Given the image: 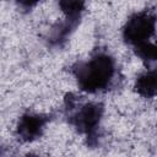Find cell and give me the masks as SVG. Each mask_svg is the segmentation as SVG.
I'll use <instances>...</instances> for the list:
<instances>
[{"instance_id":"6da1fadb","label":"cell","mask_w":157,"mask_h":157,"mask_svg":"<svg viewBox=\"0 0 157 157\" xmlns=\"http://www.w3.org/2000/svg\"><path fill=\"white\" fill-rule=\"evenodd\" d=\"M114 60L108 54H98L87 63L77 64L74 74L81 90L94 93L105 90L114 75Z\"/></svg>"},{"instance_id":"7a4b0ae2","label":"cell","mask_w":157,"mask_h":157,"mask_svg":"<svg viewBox=\"0 0 157 157\" xmlns=\"http://www.w3.org/2000/svg\"><path fill=\"white\" fill-rule=\"evenodd\" d=\"M156 28V20L155 16L150 12H140L132 15L124 29L123 37L126 43L136 45L142 42H147V39L155 33Z\"/></svg>"},{"instance_id":"3957f363","label":"cell","mask_w":157,"mask_h":157,"mask_svg":"<svg viewBox=\"0 0 157 157\" xmlns=\"http://www.w3.org/2000/svg\"><path fill=\"white\" fill-rule=\"evenodd\" d=\"M103 114V105L99 103L85 104L72 118V124L81 132L91 134L97 128Z\"/></svg>"},{"instance_id":"277c9868","label":"cell","mask_w":157,"mask_h":157,"mask_svg":"<svg viewBox=\"0 0 157 157\" xmlns=\"http://www.w3.org/2000/svg\"><path fill=\"white\" fill-rule=\"evenodd\" d=\"M49 118L37 114H26L21 117L17 124V135L22 141H33L38 139Z\"/></svg>"},{"instance_id":"5b68a950","label":"cell","mask_w":157,"mask_h":157,"mask_svg":"<svg viewBox=\"0 0 157 157\" xmlns=\"http://www.w3.org/2000/svg\"><path fill=\"white\" fill-rule=\"evenodd\" d=\"M156 87H157V77L155 70L140 75L135 82V91L140 96L147 98H151L156 94Z\"/></svg>"},{"instance_id":"8992f818","label":"cell","mask_w":157,"mask_h":157,"mask_svg":"<svg viewBox=\"0 0 157 157\" xmlns=\"http://www.w3.org/2000/svg\"><path fill=\"white\" fill-rule=\"evenodd\" d=\"M86 0H59V6L61 11L67 16V18L77 20L85 9Z\"/></svg>"},{"instance_id":"52a82bcc","label":"cell","mask_w":157,"mask_h":157,"mask_svg":"<svg viewBox=\"0 0 157 157\" xmlns=\"http://www.w3.org/2000/svg\"><path fill=\"white\" fill-rule=\"evenodd\" d=\"M135 53L146 63H151L157 59V49L152 43L148 42H142L136 44Z\"/></svg>"},{"instance_id":"ba28073f","label":"cell","mask_w":157,"mask_h":157,"mask_svg":"<svg viewBox=\"0 0 157 157\" xmlns=\"http://www.w3.org/2000/svg\"><path fill=\"white\" fill-rule=\"evenodd\" d=\"M38 1H39V0H17V2H18L22 7H25V9L33 7Z\"/></svg>"}]
</instances>
